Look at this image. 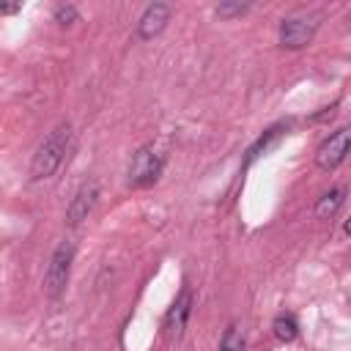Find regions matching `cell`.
I'll list each match as a JSON object with an SVG mask.
<instances>
[{
    "label": "cell",
    "instance_id": "6da1fadb",
    "mask_svg": "<svg viewBox=\"0 0 351 351\" xmlns=\"http://www.w3.org/2000/svg\"><path fill=\"white\" fill-rule=\"evenodd\" d=\"M69 140H71V126H69V123H58V126L44 137V143L38 145V151L33 154L30 178H36V181L49 178V176L60 167V162H63V156H66V151H69Z\"/></svg>",
    "mask_w": 351,
    "mask_h": 351
},
{
    "label": "cell",
    "instance_id": "7a4b0ae2",
    "mask_svg": "<svg viewBox=\"0 0 351 351\" xmlns=\"http://www.w3.org/2000/svg\"><path fill=\"white\" fill-rule=\"evenodd\" d=\"M71 261H74V244L71 241H60L58 250L49 258L47 274H44V288L49 299H60L66 285H69V274H71Z\"/></svg>",
    "mask_w": 351,
    "mask_h": 351
},
{
    "label": "cell",
    "instance_id": "3957f363",
    "mask_svg": "<svg viewBox=\"0 0 351 351\" xmlns=\"http://www.w3.org/2000/svg\"><path fill=\"white\" fill-rule=\"evenodd\" d=\"M162 173V156L154 151V145H143L134 151L129 162V184L132 186H148Z\"/></svg>",
    "mask_w": 351,
    "mask_h": 351
},
{
    "label": "cell",
    "instance_id": "277c9868",
    "mask_svg": "<svg viewBox=\"0 0 351 351\" xmlns=\"http://www.w3.org/2000/svg\"><path fill=\"white\" fill-rule=\"evenodd\" d=\"M348 151H351V126H343V129L332 132L321 143V148L315 154V165L321 170H335L337 165H343V159L348 156Z\"/></svg>",
    "mask_w": 351,
    "mask_h": 351
},
{
    "label": "cell",
    "instance_id": "5b68a950",
    "mask_svg": "<svg viewBox=\"0 0 351 351\" xmlns=\"http://www.w3.org/2000/svg\"><path fill=\"white\" fill-rule=\"evenodd\" d=\"M318 22L313 16H285L280 22V44L285 49H302L313 41Z\"/></svg>",
    "mask_w": 351,
    "mask_h": 351
},
{
    "label": "cell",
    "instance_id": "8992f818",
    "mask_svg": "<svg viewBox=\"0 0 351 351\" xmlns=\"http://www.w3.org/2000/svg\"><path fill=\"white\" fill-rule=\"evenodd\" d=\"M167 22H170V5L167 3H148L137 19V38L148 41V38L159 36Z\"/></svg>",
    "mask_w": 351,
    "mask_h": 351
},
{
    "label": "cell",
    "instance_id": "52a82bcc",
    "mask_svg": "<svg viewBox=\"0 0 351 351\" xmlns=\"http://www.w3.org/2000/svg\"><path fill=\"white\" fill-rule=\"evenodd\" d=\"M96 197H99V184H96V181L82 184V186L77 189V195L71 197L69 208H66V222H69L71 228H77L82 219H88V214H90L93 206H96Z\"/></svg>",
    "mask_w": 351,
    "mask_h": 351
},
{
    "label": "cell",
    "instance_id": "ba28073f",
    "mask_svg": "<svg viewBox=\"0 0 351 351\" xmlns=\"http://www.w3.org/2000/svg\"><path fill=\"white\" fill-rule=\"evenodd\" d=\"M189 313H192V291L189 288H181V293L173 302V307L165 315V329H167V337L170 340H178L184 335L186 321H189Z\"/></svg>",
    "mask_w": 351,
    "mask_h": 351
},
{
    "label": "cell",
    "instance_id": "9c48e42d",
    "mask_svg": "<svg viewBox=\"0 0 351 351\" xmlns=\"http://www.w3.org/2000/svg\"><path fill=\"white\" fill-rule=\"evenodd\" d=\"M343 200H346V189L343 186H335V189H329L326 195H321L318 197V203H315V217L318 219H329V217H335L337 214V208L343 206Z\"/></svg>",
    "mask_w": 351,
    "mask_h": 351
},
{
    "label": "cell",
    "instance_id": "30bf717a",
    "mask_svg": "<svg viewBox=\"0 0 351 351\" xmlns=\"http://www.w3.org/2000/svg\"><path fill=\"white\" fill-rule=\"evenodd\" d=\"M271 332H274V337H277V340L291 343V340L299 335V324H296V318H293V315L280 313V315L271 321Z\"/></svg>",
    "mask_w": 351,
    "mask_h": 351
},
{
    "label": "cell",
    "instance_id": "8fae6325",
    "mask_svg": "<svg viewBox=\"0 0 351 351\" xmlns=\"http://www.w3.org/2000/svg\"><path fill=\"white\" fill-rule=\"evenodd\" d=\"M280 129H282V126H271V129H266V132H263V134H261V137L252 143V148L247 151V165H252V162H255V159H258L263 151H269V145H271V143L280 137Z\"/></svg>",
    "mask_w": 351,
    "mask_h": 351
},
{
    "label": "cell",
    "instance_id": "7c38bea8",
    "mask_svg": "<svg viewBox=\"0 0 351 351\" xmlns=\"http://www.w3.org/2000/svg\"><path fill=\"white\" fill-rule=\"evenodd\" d=\"M219 351H244V329L239 324H230L222 335Z\"/></svg>",
    "mask_w": 351,
    "mask_h": 351
},
{
    "label": "cell",
    "instance_id": "4fadbf2b",
    "mask_svg": "<svg viewBox=\"0 0 351 351\" xmlns=\"http://www.w3.org/2000/svg\"><path fill=\"white\" fill-rule=\"evenodd\" d=\"M244 11H247V3H219L217 5V16H225V19L241 16Z\"/></svg>",
    "mask_w": 351,
    "mask_h": 351
},
{
    "label": "cell",
    "instance_id": "5bb4252c",
    "mask_svg": "<svg viewBox=\"0 0 351 351\" xmlns=\"http://www.w3.org/2000/svg\"><path fill=\"white\" fill-rule=\"evenodd\" d=\"M55 19H58L60 25H69V22H74V19H77V8H74L71 3L58 5V8H55Z\"/></svg>",
    "mask_w": 351,
    "mask_h": 351
},
{
    "label": "cell",
    "instance_id": "9a60e30c",
    "mask_svg": "<svg viewBox=\"0 0 351 351\" xmlns=\"http://www.w3.org/2000/svg\"><path fill=\"white\" fill-rule=\"evenodd\" d=\"M22 8V3L19 5H0V14H14V11H19Z\"/></svg>",
    "mask_w": 351,
    "mask_h": 351
},
{
    "label": "cell",
    "instance_id": "2e32d148",
    "mask_svg": "<svg viewBox=\"0 0 351 351\" xmlns=\"http://www.w3.org/2000/svg\"><path fill=\"white\" fill-rule=\"evenodd\" d=\"M343 230H346V236H351V217L346 219V225H343Z\"/></svg>",
    "mask_w": 351,
    "mask_h": 351
}]
</instances>
